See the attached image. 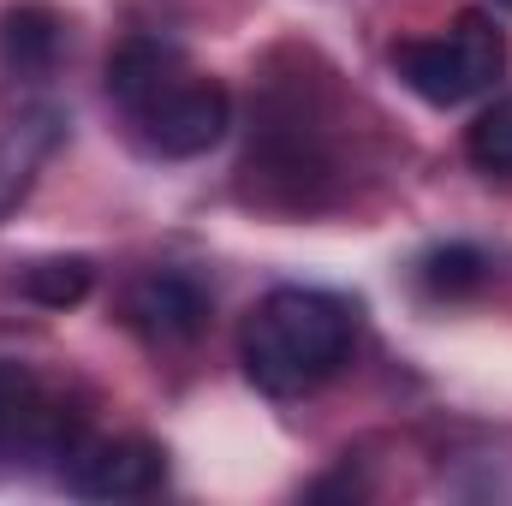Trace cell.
Instances as JSON below:
<instances>
[{
    "instance_id": "6da1fadb",
    "label": "cell",
    "mask_w": 512,
    "mask_h": 506,
    "mask_svg": "<svg viewBox=\"0 0 512 506\" xmlns=\"http://www.w3.org/2000/svg\"><path fill=\"white\" fill-rule=\"evenodd\" d=\"M108 96L126 108L137 137L167 161L209 155L233 126V96L215 78H197L191 60L155 36L120 42V54L108 60Z\"/></svg>"
},
{
    "instance_id": "7a4b0ae2",
    "label": "cell",
    "mask_w": 512,
    "mask_h": 506,
    "mask_svg": "<svg viewBox=\"0 0 512 506\" xmlns=\"http://www.w3.org/2000/svg\"><path fill=\"white\" fill-rule=\"evenodd\" d=\"M358 340V310L322 286H280L245 316L239 358L256 393L298 399L346 370Z\"/></svg>"
},
{
    "instance_id": "3957f363",
    "label": "cell",
    "mask_w": 512,
    "mask_h": 506,
    "mask_svg": "<svg viewBox=\"0 0 512 506\" xmlns=\"http://www.w3.org/2000/svg\"><path fill=\"white\" fill-rule=\"evenodd\" d=\"M501 66H507V36L489 12H459L441 36H411L393 48L399 84L429 108H459L495 90Z\"/></svg>"
},
{
    "instance_id": "277c9868",
    "label": "cell",
    "mask_w": 512,
    "mask_h": 506,
    "mask_svg": "<svg viewBox=\"0 0 512 506\" xmlns=\"http://www.w3.org/2000/svg\"><path fill=\"white\" fill-rule=\"evenodd\" d=\"M84 441L78 411L42 393V381L0 358V459H72Z\"/></svg>"
},
{
    "instance_id": "5b68a950",
    "label": "cell",
    "mask_w": 512,
    "mask_h": 506,
    "mask_svg": "<svg viewBox=\"0 0 512 506\" xmlns=\"http://www.w3.org/2000/svg\"><path fill=\"white\" fill-rule=\"evenodd\" d=\"M60 483L84 501H143L167 483V453L155 441H78V453L60 465Z\"/></svg>"
},
{
    "instance_id": "8992f818",
    "label": "cell",
    "mask_w": 512,
    "mask_h": 506,
    "mask_svg": "<svg viewBox=\"0 0 512 506\" xmlns=\"http://www.w3.org/2000/svg\"><path fill=\"white\" fill-rule=\"evenodd\" d=\"M126 322L149 346H191L209 328V292L179 268H155V274L131 280Z\"/></svg>"
},
{
    "instance_id": "52a82bcc",
    "label": "cell",
    "mask_w": 512,
    "mask_h": 506,
    "mask_svg": "<svg viewBox=\"0 0 512 506\" xmlns=\"http://www.w3.org/2000/svg\"><path fill=\"white\" fill-rule=\"evenodd\" d=\"M66 54V18L42 0H24V6H6L0 12V72L6 78H48Z\"/></svg>"
},
{
    "instance_id": "ba28073f",
    "label": "cell",
    "mask_w": 512,
    "mask_h": 506,
    "mask_svg": "<svg viewBox=\"0 0 512 506\" xmlns=\"http://www.w3.org/2000/svg\"><path fill=\"white\" fill-rule=\"evenodd\" d=\"M12 286L42 310H72L90 298L96 268H90V256H42V262H24V274H12Z\"/></svg>"
},
{
    "instance_id": "9c48e42d",
    "label": "cell",
    "mask_w": 512,
    "mask_h": 506,
    "mask_svg": "<svg viewBox=\"0 0 512 506\" xmlns=\"http://www.w3.org/2000/svg\"><path fill=\"white\" fill-rule=\"evenodd\" d=\"M483 280H489V256L477 245H441L417 262V286L429 298H471L483 292Z\"/></svg>"
},
{
    "instance_id": "30bf717a",
    "label": "cell",
    "mask_w": 512,
    "mask_h": 506,
    "mask_svg": "<svg viewBox=\"0 0 512 506\" xmlns=\"http://www.w3.org/2000/svg\"><path fill=\"white\" fill-rule=\"evenodd\" d=\"M465 155H471L477 173L512 179V96L489 102V108L471 120V131H465Z\"/></svg>"
},
{
    "instance_id": "8fae6325",
    "label": "cell",
    "mask_w": 512,
    "mask_h": 506,
    "mask_svg": "<svg viewBox=\"0 0 512 506\" xmlns=\"http://www.w3.org/2000/svg\"><path fill=\"white\" fill-rule=\"evenodd\" d=\"M495 6H507V12H512V0H495Z\"/></svg>"
}]
</instances>
